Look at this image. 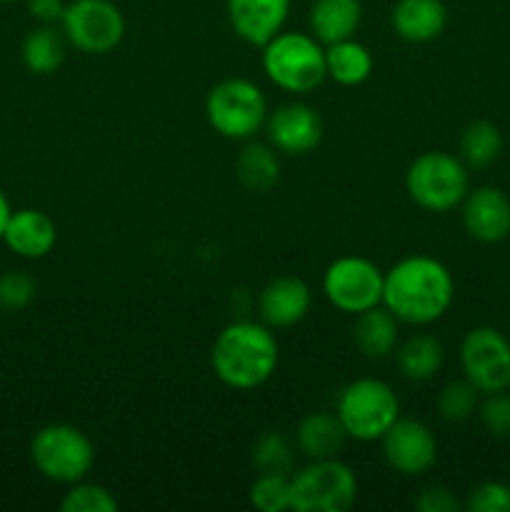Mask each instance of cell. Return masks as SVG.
Here are the masks:
<instances>
[{"mask_svg": "<svg viewBox=\"0 0 510 512\" xmlns=\"http://www.w3.org/2000/svg\"><path fill=\"white\" fill-rule=\"evenodd\" d=\"M453 295V275L430 255H408L385 273L383 305L398 318V323H435L448 313Z\"/></svg>", "mask_w": 510, "mask_h": 512, "instance_id": "cell-1", "label": "cell"}, {"mask_svg": "<svg viewBox=\"0 0 510 512\" xmlns=\"http://www.w3.org/2000/svg\"><path fill=\"white\" fill-rule=\"evenodd\" d=\"M278 340L273 328L253 320H238L223 328L210 350L215 378L233 390H255L278 370Z\"/></svg>", "mask_w": 510, "mask_h": 512, "instance_id": "cell-2", "label": "cell"}, {"mask_svg": "<svg viewBox=\"0 0 510 512\" xmlns=\"http://www.w3.org/2000/svg\"><path fill=\"white\" fill-rule=\"evenodd\" d=\"M263 70L285 93H310L328 78L323 43L315 35L280 30L263 45Z\"/></svg>", "mask_w": 510, "mask_h": 512, "instance_id": "cell-3", "label": "cell"}, {"mask_svg": "<svg viewBox=\"0 0 510 512\" xmlns=\"http://www.w3.org/2000/svg\"><path fill=\"white\" fill-rule=\"evenodd\" d=\"M405 190L418 208L430 213H448L468 195V168L455 155L428 150L408 165Z\"/></svg>", "mask_w": 510, "mask_h": 512, "instance_id": "cell-4", "label": "cell"}, {"mask_svg": "<svg viewBox=\"0 0 510 512\" xmlns=\"http://www.w3.org/2000/svg\"><path fill=\"white\" fill-rule=\"evenodd\" d=\"M335 415L343 423L348 438L373 443L388 433L400 418V403L395 390L378 378H360L345 385L340 393Z\"/></svg>", "mask_w": 510, "mask_h": 512, "instance_id": "cell-5", "label": "cell"}, {"mask_svg": "<svg viewBox=\"0 0 510 512\" xmlns=\"http://www.w3.org/2000/svg\"><path fill=\"white\" fill-rule=\"evenodd\" d=\"M30 460L43 478L60 485L85 480L95 463V448L88 435L68 423L40 428L30 440Z\"/></svg>", "mask_w": 510, "mask_h": 512, "instance_id": "cell-6", "label": "cell"}, {"mask_svg": "<svg viewBox=\"0 0 510 512\" xmlns=\"http://www.w3.org/2000/svg\"><path fill=\"white\" fill-rule=\"evenodd\" d=\"M205 118L223 138L250 140L268 120V100L253 80H220L205 98Z\"/></svg>", "mask_w": 510, "mask_h": 512, "instance_id": "cell-7", "label": "cell"}, {"mask_svg": "<svg viewBox=\"0 0 510 512\" xmlns=\"http://www.w3.org/2000/svg\"><path fill=\"white\" fill-rule=\"evenodd\" d=\"M295 512H345L358 500V478L338 458L310 460L290 475Z\"/></svg>", "mask_w": 510, "mask_h": 512, "instance_id": "cell-8", "label": "cell"}, {"mask_svg": "<svg viewBox=\"0 0 510 512\" xmlns=\"http://www.w3.org/2000/svg\"><path fill=\"white\" fill-rule=\"evenodd\" d=\"M385 273L368 258L343 255L333 260L323 275V295L335 310L360 315L383 305Z\"/></svg>", "mask_w": 510, "mask_h": 512, "instance_id": "cell-9", "label": "cell"}, {"mask_svg": "<svg viewBox=\"0 0 510 512\" xmlns=\"http://www.w3.org/2000/svg\"><path fill=\"white\" fill-rule=\"evenodd\" d=\"M65 40L88 55L113 53L125 38V18L110 0H73L60 20Z\"/></svg>", "mask_w": 510, "mask_h": 512, "instance_id": "cell-10", "label": "cell"}, {"mask_svg": "<svg viewBox=\"0 0 510 512\" xmlns=\"http://www.w3.org/2000/svg\"><path fill=\"white\" fill-rule=\"evenodd\" d=\"M465 380L478 393L493 395L510 388V343L495 328H473L460 345Z\"/></svg>", "mask_w": 510, "mask_h": 512, "instance_id": "cell-11", "label": "cell"}, {"mask_svg": "<svg viewBox=\"0 0 510 512\" xmlns=\"http://www.w3.org/2000/svg\"><path fill=\"white\" fill-rule=\"evenodd\" d=\"M390 468L400 475H423L438 458L433 430L413 418H398L380 438Z\"/></svg>", "mask_w": 510, "mask_h": 512, "instance_id": "cell-12", "label": "cell"}, {"mask_svg": "<svg viewBox=\"0 0 510 512\" xmlns=\"http://www.w3.org/2000/svg\"><path fill=\"white\" fill-rule=\"evenodd\" d=\"M265 130L278 153L308 155L323 140V118L305 103H285L268 113Z\"/></svg>", "mask_w": 510, "mask_h": 512, "instance_id": "cell-13", "label": "cell"}, {"mask_svg": "<svg viewBox=\"0 0 510 512\" xmlns=\"http://www.w3.org/2000/svg\"><path fill=\"white\" fill-rule=\"evenodd\" d=\"M228 20L235 35L263 48L283 30L290 13V0H228Z\"/></svg>", "mask_w": 510, "mask_h": 512, "instance_id": "cell-14", "label": "cell"}, {"mask_svg": "<svg viewBox=\"0 0 510 512\" xmlns=\"http://www.w3.org/2000/svg\"><path fill=\"white\" fill-rule=\"evenodd\" d=\"M313 293L308 283L295 275H280L270 280L258 298V313L268 328H293L308 315Z\"/></svg>", "mask_w": 510, "mask_h": 512, "instance_id": "cell-15", "label": "cell"}, {"mask_svg": "<svg viewBox=\"0 0 510 512\" xmlns=\"http://www.w3.org/2000/svg\"><path fill=\"white\" fill-rule=\"evenodd\" d=\"M463 225L480 243H500L510 235V200L498 188L468 190L463 200Z\"/></svg>", "mask_w": 510, "mask_h": 512, "instance_id": "cell-16", "label": "cell"}, {"mask_svg": "<svg viewBox=\"0 0 510 512\" xmlns=\"http://www.w3.org/2000/svg\"><path fill=\"white\" fill-rule=\"evenodd\" d=\"M3 243L10 253L25 260H40L58 243V228L48 213L38 208H20L10 213Z\"/></svg>", "mask_w": 510, "mask_h": 512, "instance_id": "cell-17", "label": "cell"}, {"mask_svg": "<svg viewBox=\"0 0 510 512\" xmlns=\"http://www.w3.org/2000/svg\"><path fill=\"white\" fill-rule=\"evenodd\" d=\"M393 30L408 43H430L448 23L443 0H398L390 15Z\"/></svg>", "mask_w": 510, "mask_h": 512, "instance_id": "cell-18", "label": "cell"}, {"mask_svg": "<svg viewBox=\"0 0 510 512\" xmlns=\"http://www.w3.org/2000/svg\"><path fill=\"white\" fill-rule=\"evenodd\" d=\"M363 20L360 0H315L310 8V30L323 45L353 38Z\"/></svg>", "mask_w": 510, "mask_h": 512, "instance_id": "cell-19", "label": "cell"}, {"mask_svg": "<svg viewBox=\"0 0 510 512\" xmlns=\"http://www.w3.org/2000/svg\"><path fill=\"white\" fill-rule=\"evenodd\" d=\"M353 343L365 358H388L398 345V318L385 305L365 310L355 318Z\"/></svg>", "mask_w": 510, "mask_h": 512, "instance_id": "cell-20", "label": "cell"}, {"mask_svg": "<svg viewBox=\"0 0 510 512\" xmlns=\"http://www.w3.org/2000/svg\"><path fill=\"white\" fill-rule=\"evenodd\" d=\"M345 433L343 423L335 413H310L305 415L295 430V443L298 450L310 460H325L335 458L343 448Z\"/></svg>", "mask_w": 510, "mask_h": 512, "instance_id": "cell-21", "label": "cell"}, {"mask_svg": "<svg viewBox=\"0 0 510 512\" xmlns=\"http://www.w3.org/2000/svg\"><path fill=\"white\" fill-rule=\"evenodd\" d=\"M325 70L338 85L355 88L373 75V53L355 38L338 40L325 45Z\"/></svg>", "mask_w": 510, "mask_h": 512, "instance_id": "cell-22", "label": "cell"}, {"mask_svg": "<svg viewBox=\"0 0 510 512\" xmlns=\"http://www.w3.org/2000/svg\"><path fill=\"white\" fill-rule=\"evenodd\" d=\"M443 365V345L435 335L415 333L398 348V370L410 383H425L435 378Z\"/></svg>", "mask_w": 510, "mask_h": 512, "instance_id": "cell-23", "label": "cell"}, {"mask_svg": "<svg viewBox=\"0 0 510 512\" xmlns=\"http://www.w3.org/2000/svg\"><path fill=\"white\" fill-rule=\"evenodd\" d=\"M25 68L35 75H50L63 65L65 60V35L58 33L53 25H38L30 30L20 48Z\"/></svg>", "mask_w": 510, "mask_h": 512, "instance_id": "cell-24", "label": "cell"}, {"mask_svg": "<svg viewBox=\"0 0 510 512\" xmlns=\"http://www.w3.org/2000/svg\"><path fill=\"white\" fill-rule=\"evenodd\" d=\"M235 173L238 180L253 193H265V190L273 188L278 183L280 175V163L275 148L263 143H248L243 148V153L235 160Z\"/></svg>", "mask_w": 510, "mask_h": 512, "instance_id": "cell-25", "label": "cell"}, {"mask_svg": "<svg viewBox=\"0 0 510 512\" xmlns=\"http://www.w3.org/2000/svg\"><path fill=\"white\" fill-rule=\"evenodd\" d=\"M503 150V135L488 120H475L460 135V155L470 168H485Z\"/></svg>", "mask_w": 510, "mask_h": 512, "instance_id": "cell-26", "label": "cell"}, {"mask_svg": "<svg viewBox=\"0 0 510 512\" xmlns=\"http://www.w3.org/2000/svg\"><path fill=\"white\" fill-rule=\"evenodd\" d=\"M250 503L260 512L293 510V485L285 473H258L250 485Z\"/></svg>", "mask_w": 510, "mask_h": 512, "instance_id": "cell-27", "label": "cell"}, {"mask_svg": "<svg viewBox=\"0 0 510 512\" xmlns=\"http://www.w3.org/2000/svg\"><path fill=\"white\" fill-rule=\"evenodd\" d=\"M253 465L258 473H285L288 475L295 465L293 445L275 430L260 435L253 445Z\"/></svg>", "mask_w": 510, "mask_h": 512, "instance_id": "cell-28", "label": "cell"}, {"mask_svg": "<svg viewBox=\"0 0 510 512\" xmlns=\"http://www.w3.org/2000/svg\"><path fill=\"white\" fill-rule=\"evenodd\" d=\"M438 413L448 423H463L478 408V388L470 380H453L438 393Z\"/></svg>", "mask_w": 510, "mask_h": 512, "instance_id": "cell-29", "label": "cell"}, {"mask_svg": "<svg viewBox=\"0 0 510 512\" xmlns=\"http://www.w3.org/2000/svg\"><path fill=\"white\" fill-rule=\"evenodd\" d=\"M118 508V500L108 488L83 483V480L70 485V490L60 500V510L63 512H115Z\"/></svg>", "mask_w": 510, "mask_h": 512, "instance_id": "cell-30", "label": "cell"}, {"mask_svg": "<svg viewBox=\"0 0 510 512\" xmlns=\"http://www.w3.org/2000/svg\"><path fill=\"white\" fill-rule=\"evenodd\" d=\"M38 285L25 270H5L0 275V308L18 313L35 300Z\"/></svg>", "mask_w": 510, "mask_h": 512, "instance_id": "cell-31", "label": "cell"}, {"mask_svg": "<svg viewBox=\"0 0 510 512\" xmlns=\"http://www.w3.org/2000/svg\"><path fill=\"white\" fill-rule=\"evenodd\" d=\"M470 512H510V488L503 483H483L470 490Z\"/></svg>", "mask_w": 510, "mask_h": 512, "instance_id": "cell-32", "label": "cell"}, {"mask_svg": "<svg viewBox=\"0 0 510 512\" xmlns=\"http://www.w3.org/2000/svg\"><path fill=\"white\" fill-rule=\"evenodd\" d=\"M480 420L495 438H510V395L493 393L480 408Z\"/></svg>", "mask_w": 510, "mask_h": 512, "instance_id": "cell-33", "label": "cell"}, {"mask_svg": "<svg viewBox=\"0 0 510 512\" xmlns=\"http://www.w3.org/2000/svg\"><path fill=\"white\" fill-rule=\"evenodd\" d=\"M415 505H418L420 512H455L460 508L458 498H455L448 488H443V485L425 488Z\"/></svg>", "mask_w": 510, "mask_h": 512, "instance_id": "cell-34", "label": "cell"}, {"mask_svg": "<svg viewBox=\"0 0 510 512\" xmlns=\"http://www.w3.org/2000/svg\"><path fill=\"white\" fill-rule=\"evenodd\" d=\"M63 0H28V10L40 25H55L63 20L65 15Z\"/></svg>", "mask_w": 510, "mask_h": 512, "instance_id": "cell-35", "label": "cell"}, {"mask_svg": "<svg viewBox=\"0 0 510 512\" xmlns=\"http://www.w3.org/2000/svg\"><path fill=\"white\" fill-rule=\"evenodd\" d=\"M10 213H13V208H10L8 195L0 190V243H3V233H5V225H8L10 220Z\"/></svg>", "mask_w": 510, "mask_h": 512, "instance_id": "cell-36", "label": "cell"}, {"mask_svg": "<svg viewBox=\"0 0 510 512\" xmlns=\"http://www.w3.org/2000/svg\"><path fill=\"white\" fill-rule=\"evenodd\" d=\"M5 3H15V0H5Z\"/></svg>", "mask_w": 510, "mask_h": 512, "instance_id": "cell-37", "label": "cell"}]
</instances>
